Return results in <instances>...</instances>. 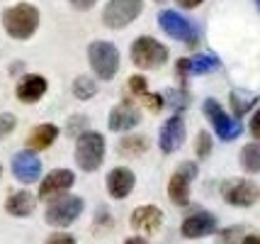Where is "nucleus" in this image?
I'll list each match as a JSON object with an SVG mask.
<instances>
[{
  "label": "nucleus",
  "mask_w": 260,
  "mask_h": 244,
  "mask_svg": "<svg viewBox=\"0 0 260 244\" xmlns=\"http://www.w3.org/2000/svg\"><path fill=\"white\" fill-rule=\"evenodd\" d=\"M3 27L12 39H29L39 27V10L32 3H17L3 12Z\"/></svg>",
  "instance_id": "obj_1"
},
{
  "label": "nucleus",
  "mask_w": 260,
  "mask_h": 244,
  "mask_svg": "<svg viewBox=\"0 0 260 244\" xmlns=\"http://www.w3.org/2000/svg\"><path fill=\"white\" fill-rule=\"evenodd\" d=\"M102 159H105V137L100 132H85L76 142V164L83 171H98Z\"/></svg>",
  "instance_id": "obj_2"
},
{
  "label": "nucleus",
  "mask_w": 260,
  "mask_h": 244,
  "mask_svg": "<svg viewBox=\"0 0 260 244\" xmlns=\"http://www.w3.org/2000/svg\"><path fill=\"white\" fill-rule=\"evenodd\" d=\"M88 59L95 76L102 81H112L119 71V51L112 42H92L88 47Z\"/></svg>",
  "instance_id": "obj_3"
},
{
  "label": "nucleus",
  "mask_w": 260,
  "mask_h": 244,
  "mask_svg": "<svg viewBox=\"0 0 260 244\" xmlns=\"http://www.w3.org/2000/svg\"><path fill=\"white\" fill-rule=\"evenodd\" d=\"M132 61L139 69H158L168 61V49L153 37H139L132 44Z\"/></svg>",
  "instance_id": "obj_4"
},
{
  "label": "nucleus",
  "mask_w": 260,
  "mask_h": 244,
  "mask_svg": "<svg viewBox=\"0 0 260 244\" xmlns=\"http://www.w3.org/2000/svg\"><path fill=\"white\" fill-rule=\"evenodd\" d=\"M85 208V203H83V198L78 196H61L56 200H51L49 205H46V222L51 225V227H66L71 222H76L80 218V212Z\"/></svg>",
  "instance_id": "obj_5"
},
{
  "label": "nucleus",
  "mask_w": 260,
  "mask_h": 244,
  "mask_svg": "<svg viewBox=\"0 0 260 244\" xmlns=\"http://www.w3.org/2000/svg\"><path fill=\"white\" fill-rule=\"evenodd\" d=\"M144 10V0H110L102 10V22L110 30H122L132 24Z\"/></svg>",
  "instance_id": "obj_6"
},
{
  "label": "nucleus",
  "mask_w": 260,
  "mask_h": 244,
  "mask_svg": "<svg viewBox=\"0 0 260 244\" xmlns=\"http://www.w3.org/2000/svg\"><path fill=\"white\" fill-rule=\"evenodd\" d=\"M192 178H197V164L194 161H182L175 174L168 181V198L173 200V205L178 208H187L190 205V183Z\"/></svg>",
  "instance_id": "obj_7"
},
{
  "label": "nucleus",
  "mask_w": 260,
  "mask_h": 244,
  "mask_svg": "<svg viewBox=\"0 0 260 244\" xmlns=\"http://www.w3.org/2000/svg\"><path fill=\"white\" fill-rule=\"evenodd\" d=\"M158 24L163 27V32L168 37H173V39L185 42V44H190V47L197 44V30H194V24L190 22L187 17H182L180 12L160 10L158 12Z\"/></svg>",
  "instance_id": "obj_8"
},
{
  "label": "nucleus",
  "mask_w": 260,
  "mask_h": 244,
  "mask_svg": "<svg viewBox=\"0 0 260 244\" xmlns=\"http://www.w3.org/2000/svg\"><path fill=\"white\" fill-rule=\"evenodd\" d=\"M202 110H204V115H207V120L212 122V127L216 129V134L224 142L236 140L238 134L243 132V125H241L238 120H231V117L221 110V105L216 103L214 98H207L202 103Z\"/></svg>",
  "instance_id": "obj_9"
},
{
  "label": "nucleus",
  "mask_w": 260,
  "mask_h": 244,
  "mask_svg": "<svg viewBox=\"0 0 260 244\" xmlns=\"http://www.w3.org/2000/svg\"><path fill=\"white\" fill-rule=\"evenodd\" d=\"M221 196L229 205H236V208H250L255 200L260 198V188L248 181V178H234L226 181L221 186Z\"/></svg>",
  "instance_id": "obj_10"
},
{
  "label": "nucleus",
  "mask_w": 260,
  "mask_h": 244,
  "mask_svg": "<svg viewBox=\"0 0 260 244\" xmlns=\"http://www.w3.org/2000/svg\"><path fill=\"white\" fill-rule=\"evenodd\" d=\"M216 232V218L207 210H197L192 215H187L180 225V234L185 239H202Z\"/></svg>",
  "instance_id": "obj_11"
},
{
  "label": "nucleus",
  "mask_w": 260,
  "mask_h": 244,
  "mask_svg": "<svg viewBox=\"0 0 260 244\" xmlns=\"http://www.w3.org/2000/svg\"><path fill=\"white\" fill-rule=\"evenodd\" d=\"M76 183V176L73 171H68V169H56V171H51V174H46V178L42 181V186H39V198L42 200H56V198L66 196L68 188Z\"/></svg>",
  "instance_id": "obj_12"
},
{
  "label": "nucleus",
  "mask_w": 260,
  "mask_h": 244,
  "mask_svg": "<svg viewBox=\"0 0 260 244\" xmlns=\"http://www.w3.org/2000/svg\"><path fill=\"white\" fill-rule=\"evenodd\" d=\"M175 69H178V73L182 78H187V76H204V73H212V71L221 69V61L214 54H194V57L178 59Z\"/></svg>",
  "instance_id": "obj_13"
},
{
  "label": "nucleus",
  "mask_w": 260,
  "mask_h": 244,
  "mask_svg": "<svg viewBox=\"0 0 260 244\" xmlns=\"http://www.w3.org/2000/svg\"><path fill=\"white\" fill-rule=\"evenodd\" d=\"M12 174L20 183H34L42 176V161L34 151L24 149L12 156Z\"/></svg>",
  "instance_id": "obj_14"
},
{
  "label": "nucleus",
  "mask_w": 260,
  "mask_h": 244,
  "mask_svg": "<svg viewBox=\"0 0 260 244\" xmlns=\"http://www.w3.org/2000/svg\"><path fill=\"white\" fill-rule=\"evenodd\" d=\"M185 142V120L180 115H173L163 122L160 127V134H158V144H160V151L163 154H173L178 151Z\"/></svg>",
  "instance_id": "obj_15"
},
{
  "label": "nucleus",
  "mask_w": 260,
  "mask_h": 244,
  "mask_svg": "<svg viewBox=\"0 0 260 244\" xmlns=\"http://www.w3.org/2000/svg\"><path fill=\"white\" fill-rule=\"evenodd\" d=\"M132 227L144 234H156L163 225V212L156 205H141L132 212Z\"/></svg>",
  "instance_id": "obj_16"
},
{
  "label": "nucleus",
  "mask_w": 260,
  "mask_h": 244,
  "mask_svg": "<svg viewBox=\"0 0 260 244\" xmlns=\"http://www.w3.org/2000/svg\"><path fill=\"white\" fill-rule=\"evenodd\" d=\"M141 122V113L132 103H119L110 113V129L112 132H129Z\"/></svg>",
  "instance_id": "obj_17"
},
{
  "label": "nucleus",
  "mask_w": 260,
  "mask_h": 244,
  "mask_svg": "<svg viewBox=\"0 0 260 244\" xmlns=\"http://www.w3.org/2000/svg\"><path fill=\"white\" fill-rule=\"evenodd\" d=\"M134 183H136V178L126 166H117V169H112L110 176H107V191H110V196L117 198V200H122V198L129 196Z\"/></svg>",
  "instance_id": "obj_18"
},
{
  "label": "nucleus",
  "mask_w": 260,
  "mask_h": 244,
  "mask_svg": "<svg viewBox=\"0 0 260 244\" xmlns=\"http://www.w3.org/2000/svg\"><path fill=\"white\" fill-rule=\"evenodd\" d=\"M15 93H17L20 103H37L46 93V78L44 76H37V73H29V76H24L22 81L17 83Z\"/></svg>",
  "instance_id": "obj_19"
},
{
  "label": "nucleus",
  "mask_w": 260,
  "mask_h": 244,
  "mask_svg": "<svg viewBox=\"0 0 260 244\" xmlns=\"http://www.w3.org/2000/svg\"><path fill=\"white\" fill-rule=\"evenodd\" d=\"M34 205H37V198L29 191H17L5 200V210L12 218H29L34 212Z\"/></svg>",
  "instance_id": "obj_20"
},
{
  "label": "nucleus",
  "mask_w": 260,
  "mask_h": 244,
  "mask_svg": "<svg viewBox=\"0 0 260 244\" xmlns=\"http://www.w3.org/2000/svg\"><path fill=\"white\" fill-rule=\"evenodd\" d=\"M58 137V127L56 125H51V122H46V125H37L32 129V134L27 137V147L29 151H42V149H49Z\"/></svg>",
  "instance_id": "obj_21"
},
{
  "label": "nucleus",
  "mask_w": 260,
  "mask_h": 244,
  "mask_svg": "<svg viewBox=\"0 0 260 244\" xmlns=\"http://www.w3.org/2000/svg\"><path fill=\"white\" fill-rule=\"evenodd\" d=\"M241 166L248 174H260V144H246L241 149Z\"/></svg>",
  "instance_id": "obj_22"
},
{
  "label": "nucleus",
  "mask_w": 260,
  "mask_h": 244,
  "mask_svg": "<svg viewBox=\"0 0 260 244\" xmlns=\"http://www.w3.org/2000/svg\"><path fill=\"white\" fill-rule=\"evenodd\" d=\"M229 100H231V107H234V115L243 117L250 107H253V105L258 103V95H243L241 91H231Z\"/></svg>",
  "instance_id": "obj_23"
},
{
  "label": "nucleus",
  "mask_w": 260,
  "mask_h": 244,
  "mask_svg": "<svg viewBox=\"0 0 260 244\" xmlns=\"http://www.w3.org/2000/svg\"><path fill=\"white\" fill-rule=\"evenodd\" d=\"M95 93H98V83L90 76H78L73 81V95L78 100H90V98H95Z\"/></svg>",
  "instance_id": "obj_24"
},
{
  "label": "nucleus",
  "mask_w": 260,
  "mask_h": 244,
  "mask_svg": "<svg viewBox=\"0 0 260 244\" xmlns=\"http://www.w3.org/2000/svg\"><path fill=\"white\" fill-rule=\"evenodd\" d=\"M148 149V137H141V134H134V137H126L122 144H119V154L124 156H139Z\"/></svg>",
  "instance_id": "obj_25"
},
{
  "label": "nucleus",
  "mask_w": 260,
  "mask_h": 244,
  "mask_svg": "<svg viewBox=\"0 0 260 244\" xmlns=\"http://www.w3.org/2000/svg\"><path fill=\"white\" fill-rule=\"evenodd\" d=\"M246 239V227L243 225H231L219 232V244H243Z\"/></svg>",
  "instance_id": "obj_26"
},
{
  "label": "nucleus",
  "mask_w": 260,
  "mask_h": 244,
  "mask_svg": "<svg viewBox=\"0 0 260 244\" xmlns=\"http://www.w3.org/2000/svg\"><path fill=\"white\" fill-rule=\"evenodd\" d=\"M163 98H166V100L170 103V107H175V110H185V107L190 105V93H187V91H180V88L168 91Z\"/></svg>",
  "instance_id": "obj_27"
},
{
  "label": "nucleus",
  "mask_w": 260,
  "mask_h": 244,
  "mask_svg": "<svg viewBox=\"0 0 260 244\" xmlns=\"http://www.w3.org/2000/svg\"><path fill=\"white\" fill-rule=\"evenodd\" d=\"M194 154H197L200 159H207V156L212 154V137H209V132H204V129L197 132V140H194Z\"/></svg>",
  "instance_id": "obj_28"
},
{
  "label": "nucleus",
  "mask_w": 260,
  "mask_h": 244,
  "mask_svg": "<svg viewBox=\"0 0 260 244\" xmlns=\"http://www.w3.org/2000/svg\"><path fill=\"white\" fill-rule=\"evenodd\" d=\"M88 117L85 115H76V117H71L68 120V125H66V132L68 134H73V137H80V134H85L88 132Z\"/></svg>",
  "instance_id": "obj_29"
},
{
  "label": "nucleus",
  "mask_w": 260,
  "mask_h": 244,
  "mask_svg": "<svg viewBox=\"0 0 260 244\" xmlns=\"http://www.w3.org/2000/svg\"><path fill=\"white\" fill-rule=\"evenodd\" d=\"M129 91L134 95H139V98H144V95L148 93V83L144 76H132L129 78Z\"/></svg>",
  "instance_id": "obj_30"
},
{
  "label": "nucleus",
  "mask_w": 260,
  "mask_h": 244,
  "mask_svg": "<svg viewBox=\"0 0 260 244\" xmlns=\"http://www.w3.org/2000/svg\"><path fill=\"white\" fill-rule=\"evenodd\" d=\"M15 125H17V120H15L12 113H0V140L8 137L12 129H15Z\"/></svg>",
  "instance_id": "obj_31"
},
{
  "label": "nucleus",
  "mask_w": 260,
  "mask_h": 244,
  "mask_svg": "<svg viewBox=\"0 0 260 244\" xmlns=\"http://www.w3.org/2000/svg\"><path fill=\"white\" fill-rule=\"evenodd\" d=\"M144 105H146L151 113H158L160 107H163V103H166V98H163V93H146L144 98Z\"/></svg>",
  "instance_id": "obj_32"
},
{
  "label": "nucleus",
  "mask_w": 260,
  "mask_h": 244,
  "mask_svg": "<svg viewBox=\"0 0 260 244\" xmlns=\"http://www.w3.org/2000/svg\"><path fill=\"white\" fill-rule=\"evenodd\" d=\"M46 244H76V237H73V234H66V232H54L46 239Z\"/></svg>",
  "instance_id": "obj_33"
},
{
  "label": "nucleus",
  "mask_w": 260,
  "mask_h": 244,
  "mask_svg": "<svg viewBox=\"0 0 260 244\" xmlns=\"http://www.w3.org/2000/svg\"><path fill=\"white\" fill-rule=\"evenodd\" d=\"M250 134L260 142V110L253 115V120H250Z\"/></svg>",
  "instance_id": "obj_34"
},
{
  "label": "nucleus",
  "mask_w": 260,
  "mask_h": 244,
  "mask_svg": "<svg viewBox=\"0 0 260 244\" xmlns=\"http://www.w3.org/2000/svg\"><path fill=\"white\" fill-rule=\"evenodd\" d=\"M68 3H71V5L76 8V10H90V8L95 5V3H98V0H68Z\"/></svg>",
  "instance_id": "obj_35"
},
{
  "label": "nucleus",
  "mask_w": 260,
  "mask_h": 244,
  "mask_svg": "<svg viewBox=\"0 0 260 244\" xmlns=\"http://www.w3.org/2000/svg\"><path fill=\"white\" fill-rule=\"evenodd\" d=\"M180 8H185V10H192V8H197V5H202L204 0H175Z\"/></svg>",
  "instance_id": "obj_36"
},
{
  "label": "nucleus",
  "mask_w": 260,
  "mask_h": 244,
  "mask_svg": "<svg viewBox=\"0 0 260 244\" xmlns=\"http://www.w3.org/2000/svg\"><path fill=\"white\" fill-rule=\"evenodd\" d=\"M243 244H260V234H246Z\"/></svg>",
  "instance_id": "obj_37"
},
{
  "label": "nucleus",
  "mask_w": 260,
  "mask_h": 244,
  "mask_svg": "<svg viewBox=\"0 0 260 244\" xmlns=\"http://www.w3.org/2000/svg\"><path fill=\"white\" fill-rule=\"evenodd\" d=\"M124 244H148V242L144 239V237H129Z\"/></svg>",
  "instance_id": "obj_38"
},
{
  "label": "nucleus",
  "mask_w": 260,
  "mask_h": 244,
  "mask_svg": "<svg viewBox=\"0 0 260 244\" xmlns=\"http://www.w3.org/2000/svg\"><path fill=\"white\" fill-rule=\"evenodd\" d=\"M0 176H3V166H0Z\"/></svg>",
  "instance_id": "obj_39"
},
{
  "label": "nucleus",
  "mask_w": 260,
  "mask_h": 244,
  "mask_svg": "<svg viewBox=\"0 0 260 244\" xmlns=\"http://www.w3.org/2000/svg\"><path fill=\"white\" fill-rule=\"evenodd\" d=\"M255 3H258V8H260V0H255Z\"/></svg>",
  "instance_id": "obj_40"
}]
</instances>
